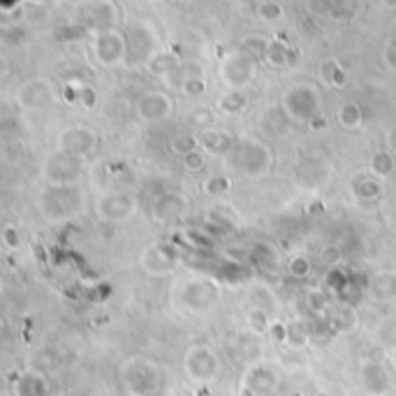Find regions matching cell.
Returning a JSON list of instances; mask_svg holds the SVG:
<instances>
[{
	"label": "cell",
	"mask_w": 396,
	"mask_h": 396,
	"mask_svg": "<svg viewBox=\"0 0 396 396\" xmlns=\"http://www.w3.org/2000/svg\"><path fill=\"white\" fill-rule=\"evenodd\" d=\"M97 149H100V135L90 125L75 123L63 127L56 135V151L70 153L84 162L90 160L97 153Z\"/></svg>",
	"instance_id": "cell-6"
},
{
	"label": "cell",
	"mask_w": 396,
	"mask_h": 396,
	"mask_svg": "<svg viewBox=\"0 0 396 396\" xmlns=\"http://www.w3.org/2000/svg\"><path fill=\"white\" fill-rule=\"evenodd\" d=\"M255 14H258L262 21L273 23V21H280V19H283L285 12H283V5L273 3V0H264V3H260V5H258Z\"/></svg>",
	"instance_id": "cell-36"
},
{
	"label": "cell",
	"mask_w": 396,
	"mask_h": 396,
	"mask_svg": "<svg viewBox=\"0 0 396 396\" xmlns=\"http://www.w3.org/2000/svg\"><path fill=\"white\" fill-rule=\"evenodd\" d=\"M248 392H253V396H271L278 389V375L273 373V369L264 367V364H258L243 378V385Z\"/></svg>",
	"instance_id": "cell-19"
},
{
	"label": "cell",
	"mask_w": 396,
	"mask_h": 396,
	"mask_svg": "<svg viewBox=\"0 0 396 396\" xmlns=\"http://www.w3.org/2000/svg\"><path fill=\"white\" fill-rule=\"evenodd\" d=\"M179 90L188 97H202L206 93V79L202 75H197V72L186 75V79L179 82Z\"/></svg>",
	"instance_id": "cell-33"
},
{
	"label": "cell",
	"mask_w": 396,
	"mask_h": 396,
	"mask_svg": "<svg viewBox=\"0 0 396 396\" xmlns=\"http://www.w3.org/2000/svg\"><path fill=\"white\" fill-rule=\"evenodd\" d=\"M146 70L156 77H164L167 79L169 75H174L179 70V58L169 51H156L153 56L146 60Z\"/></svg>",
	"instance_id": "cell-24"
},
{
	"label": "cell",
	"mask_w": 396,
	"mask_h": 396,
	"mask_svg": "<svg viewBox=\"0 0 396 396\" xmlns=\"http://www.w3.org/2000/svg\"><path fill=\"white\" fill-rule=\"evenodd\" d=\"M290 45H285L283 40H269V47H267L264 60L271 65V68H288V56H290Z\"/></svg>",
	"instance_id": "cell-28"
},
{
	"label": "cell",
	"mask_w": 396,
	"mask_h": 396,
	"mask_svg": "<svg viewBox=\"0 0 396 396\" xmlns=\"http://www.w3.org/2000/svg\"><path fill=\"white\" fill-rule=\"evenodd\" d=\"M362 107L357 105V102H343V105L338 107V114H336V121L338 125L343 127V130H357L359 125H362Z\"/></svg>",
	"instance_id": "cell-25"
},
{
	"label": "cell",
	"mask_w": 396,
	"mask_h": 396,
	"mask_svg": "<svg viewBox=\"0 0 396 396\" xmlns=\"http://www.w3.org/2000/svg\"><path fill=\"white\" fill-rule=\"evenodd\" d=\"M125 392L130 396H151L160 385V371L153 362L146 359H130L121 369Z\"/></svg>",
	"instance_id": "cell-8"
},
{
	"label": "cell",
	"mask_w": 396,
	"mask_h": 396,
	"mask_svg": "<svg viewBox=\"0 0 396 396\" xmlns=\"http://www.w3.org/2000/svg\"><path fill=\"white\" fill-rule=\"evenodd\" d=\"M271 322H273V320H269V315H267L264 308H253L251 313H248V318H246L248 329H251V332H255V334L269 332Z\"/></svg>",
	"instance_id": "cell-35"
},
{
	"label": "cell",
	"mask_w": 396,
	"mask_h": 396,
	"mask_svg": "<svg viewBox=\"0 0 396 396\" xmlns=\"http://www.w3.org/2000/svg\"><path fill=\"white\" fill-rule=\"evenodd\" d=\"M334 0H308V12L315 16H332Z\"/></svg>",
	"instance_id": "cell-43"
},
{
	"label": "cell",
	"mask_w": 396,
	"mask_h": 396,
	"mask_svg": "<svg viewBox=\"0 0 396 396\" xmlns=\"http://www.w3.org/2000/svg\"><path fill=\"white\" fill-rule=\"evenodd\" d=\"M306 306L313 310V313H325L329 308V295L322 288H313L308 290L306 295Z\"/></svg>",
	"instance_id": "cell-38"
},
{
	"label": "cell",
	"mask_w": 396,
	"mask_h": 396,
	"mask_svg": "<svg viewBox=\"0 0 396 396\" xmlns=\"http://www.w3.org/2000/svg\"><path fill=\"white\" fill-rule=\"evenodd\" d=\"M3 246L8 248V251H19V246H21L19 227H14V225H5L3 227Z\"/></svg>",
	"instance_id": "cell-42"
},
{
	"label": "cell",
	"mask_w": 396,
	"mask_h": 396,
	"mask_svg": "<svg viewBox=\"0 0 396 396\" xmlns=\"http://www.w3.org/2000/svg\"><path fill=\"white\" fill-rule=\"evenodd\" d=\"M385 142H387V151H392V153L396 156V123H392L387 127Z\"/></svg>",
	"instance_id": "cell-47"
},
{
	"label": "cell",
	"mask_w": 396,
	"mask_h": 396,
	"mask_svg": "<svg viewBox=\"0 0 396 396\" xmlns=\"http://www.w3.org/2000/svg\"><path fill=\"white\" fill-rule=\"evenodd\" d=\"M174 112V100L164 90H149L137 100L135 114L142 123H160L167 121Z\"/></svg>",
	"instance_id": "cell-14"
},
{
	"label": "cell",
	"mask_w": 396,
	"mask_h": 396,
	"mask_svg": "<svg viewBox=\"0 0 396 396\" xmlns=\"http://www.w3.org/2000/svg\"><path fill=\"white\" fill-rule=\"evenodd\" d=\"M355 0H334V10H332V19H338V21H345V19H352L355 16Z\"/></svg>",
	"instance_id": "cell-41"
},
{
	"label": "cell",
	"mask_w": 396,
	"mask_h": 396,
	"mask_svg": "<svg viewBox=\"0 0 396 396\" xmlns=\"http://www.w3.org/2000/svg\"><path fill=\"white\" fill-rule=\"evenodd\" d=\"M127 47H130V53H139V60H144L146 65V60L156 53V38L151 33V28L142 21L132 23L130 33H127Z\"/></svg>",
	"instance_id": "cell-20"
},
{
	"label": "cell",
	"mask_w": 396,
	"mask_h": 396,
	"mask_svg": "<svg viewBox=\"0 0 396 396\" xmlns=\"http://www.w3.org/2000/svg\"><path fill=\"white\" fill-rule=\"evenodd\" d=\"M139 209V199L125 190H109L95 199V216L100 223H125Z\"/></svg>",
	"instance_id": "cell-9"
},
{
	"label": "cell",
	"mask_w": 396,
	"mask_h": 396,
	"mask_svg": "<svg viewBox=\"0 0 396 396\" xmlns=\"http://www.w3.org/2000/svg\"><path fill=\"white\" fill-rule=\"evenodd\" d=\"M246 107H248L246 90L225 88L216 97V114H221V116H239V114L246 112Z\"/></svg>",
	"instance_id": "cell-21"
},
{
	"label": "cell",
	"mask_w": 396,
	"mask_h": 396,
	"mask_svg": "<svg viewBox=\"0 0 396 396\" xmlns=\"http://www.w3.org/2000/svg\"><path fill=\"white\" fill-rule=\"evenodd\" d=\"M35 204H38V211L47 221L63 223L84 213V209H86V190L79 184H47L38 193Z\"/></svg>",
	"instance_id": "cell-1"
},
{
	"label": "cell",
	"mask_w": 396,
	"mask_h": 396,
	"mask_svg": "<svg viewBox=\"0 0 396 396\" xmlns=\"http://www.w3.org/2000/svg\"><path fill=\"white\" fill-rule=\"evenodd\" d=\"M320 79L332 88H341L345 84V70L341 68L338 60L327 58L325 63L320 65Z\"/></svg>",
	"instance_id": "cell-27"
},
{
	"label": "cell",
	"mask_w": 396,
	"mask_h": 396,
	"mask_svg": "<svg viewBox=\"0 0 396 396\" xmlns=\"http://www.w3.org/2000/svg\"><path fill=\"white\" fill-rule=\"evenodd\" d=\"M195 137H197V146L202 151H206L209 156H223L227 158L230 151L234 149L236 144V137L232 135L230 130H223V127H202V130L195 132Z\"/></svg>",
	"instance_id": "cell-15"
},
{
	"label": "cell",
	"mask_w": 396,
	"mask_h": 396,
	"mask_svg": "<svg viewBox=\"0 0 396 396\" xmlns=\"http://www.w3.org/2000/svg\"><path fill=\"white\" fill-rule=\"evenodd\" d=\"M280 107L285 109L292 123L313 125V121H318L322 112V95L313 84H295V86L285 90Z\"/></svg>",
	"instance_id": "cell-3"
},
{
	"label": "cell",
	"mask_w": 396,
	"mask_h": 396,
	"mask_svg": "<svg viewBox=\"0 0 396 396\" xmlns=\"http://www.w3.org/2000/svg\"><path fill=\"white\" fill-rule=\"evenodd\" d=\"M362 380L369 396H387L392 389V378L387 373V367L380 359H369L362 369Z\"/></svg>",
	"instance_id": "cell-18"
},
{
	"label": "cell",
	"mask_w": 396,
	"mask_h": 396,
	"mask_svg": "<svg viewBox=\"0 0 396 396\" xmlns=\"http://www.w3.org/2000/svg\"><path fill=\"white\" fill-rule=\"evenodd\" d=\"M206 216H209L211 223L221 225V227H239V223H241L239 211H236L232 204L225 202V199H213V204L209 206Z\"/></svg>",
	"instance_id": "cell-23"
},
{
	"label": "cell",
	"mask_w": 396,
	"mask_h": 396,
	"mask_svg": "<svg viewBox=\"0 0 396 396\" xmlns=\"http://www.w3.org/2000/svg\"><path fill=\"white\" fill-rule=\"evenodd\" d=\"M258 70L260 60L236 49V51H230L227 56H223L221 65H218V79H221L225 88L246 90L258 79Z\"/></svg>",
	"instance_id": "cell-4"
},
{
	"label": "cell",
	"mask_w": 396,
	"mask_h": 396,
	"mask_svg": "<svg viewBox=\"0 0 396 396\" xmlns=\"http://www.w3.org/2000/svg\"><path fill=\"white\" fill-rule=\"evenodd\" d=\"M382 5H385L387 10H396V0H380Z\"/></svg>",
	"instance_id": "cell-49"
},
{
	"label": "cell",
	"mask_w": 396,
	"mask_h": 396,
	"mask_svg": "<svg viewBox=\"0 0 396 396\" xmlns=\"http://www.w3.org/2000/svg\"><path fill=\"white\" fill-rule=\"evenodd\" d=\"M269 334L276 343H285V341H288V325H285V322H271Z\"/></svg>",
	"instance_id": "cell-46"
},
{
	"label": "cell",
	"mask_w": 396,
	"mask_h": 396,
	"mask_svg": "<svg viewBox=\"0 0 396 396\" xmlns=\"http://www.w3.org/2000/svg\"><path fill=\"white\" fill-rule=\"evenodd\" d=\"M267 47H269V40L260 38V35H251V38L241 40V45H239V49H241V51L251 53V56H255L258 60H260V58H264V53H267Z\"/></svg>",
	"instance_id": "cell-37"
},
{
	"label": "cell",
	"mask_w": 396,
	"mask_h": 396,
	"mask_svg": "<svg viewBox=\"0 0 396 396\" xmlns=\"http://www.w3.org/2000/svg\"><path fill=\"white\" fill-rule=\"evenodd\" d=\"M313 396H334L332 392H327V389H318V392H315Z\"/></svg>",
	"instance_id": "cell-50"
},
{
	"label": "cell",
	"mask_w": 396,
	"mask_h": 396,
	"mask_svg": "<svg viewBox=\"0 0 396 396\" xmlns=\"http://www.w3.org/2000/svg\"><path fill=\"white\" fill-rule=\"evenodd\" d=\"M90 51L102 68H116L125 63L130 56V47H127V35H123L116 28L95 30L93 42H90Z\"/></svg>",
	"instance_id": "cell-7"
},
{
	"label": "cell",
	"mask_w": 396,
	"mask_h": 396,
	"mask_svg": "<svg viewBox=\"0 0 396 396\" xmlns=\"http://www.w3.org/2000/svg\"><path fill=\"white\" fill-rule=\"evenodd\" d=\"M193 125L197 127V130H202V127H211L213 121H216V116H213V112H209V109H197V112L193 114Z\"/></svg>",
	"instance_id": "cell-44"
},
{
	"label": "cell",
	"mask_w": 396,
	"mask_h": 396,
	"mask_svg": "<svg viewBox=\"0 0 396 396\" xmlns=\"http://www.w3.org/2000/svg\"><path fill=\"white\" fill-rule=\"evenodd\" d=\"M139 267L146 276H167L179 267V253L167 243H151L139 255Z\"/></svg>",
	"instance_id": "cell-13"
},
{
	"label": "cell",
	"mask_w": 396,
	"mask_h": 396,
	"mask_svg": "<svg viewBox=\"0 0 396 396\" xmlns=\"http://www.w3.org/2000/svg\"><path fill=\"white\" fill-rule=\"evenodd\" d=\"M299 60H301V51H299V49L292 47V49H290V56H288V68H295V65L299 63Z\"/></svg>",
	"instance_id": "cell-48"
},
{
	"label": "cell",
	"mask_w": 396,
	"mask_h": 396,
	"mask_svg": "<svg viewBox=\"0 0 396 396\" xmlns=\"http://www.w3.org/2000/svg\"><path fill=\"white\" fill-rule=\"evenodd\" d=\"M341 260H343V251H341V246L336 243H327V246H322L320 251V262L329 269H334V267L341 264Z\"/></svg>",
	"instance_id": "cell-39"
},
{
	"label": "cell",
	"mask_w": 396,
	"mask_h": 396,
	"mask_svg": "<svg viewBox=\"0 0 396 396\" xmlns=\"http://www.w3.org/2000/svg\"><path fill=\"white\" fill-rule=\"evenodd\" d=\"M373 292L380 299H396V271H382L373 278Z\"/></svg>",
	"instance_id": "cell-29"
},
{
	"label": "cell",
	"mask_w": 396,
	"mask_h": 396,
	"mask_svg": "<svg viewBox=\"0 0 396 396\" xmlns=\"http://www.w3.org/2000/svg\"><path fill=\"white\" fill-rule=\"evenodd\" d=\"M308 341H310L308 327L304 325L301 320L290 322V325H288V341H285V343H288L290 348H295V350H301V348H306V345H308Z\"/></svg>",
	"instance_id": "cell-31"
},
{
	"label": "cell",
	"mask_w": 396,
	"mask_h": 396,
	"mask_svg": "<svg viewBox=\"0 0 396 396\" xmlns=\"http://www.w3.org/2000/svg\"><path fill=\"white\" fill-rule=\"evenodd\" d=\"M181 164H184L186 172L199 174V172H204L206 164H209V153H206V151H202V149L197 146V149L188 151V153L181 158Z\"/></svg>",
	"instance_id": "cell-32"
},
{
	"label": "cell",
	"mask_w": 396,
	"mask_h": 396,
	"mask_svg": "<svg viewBox=\"0 0 396 396\" xmlns=\"http://www.w3.org/2000/svg\"><path fill=\"white\" fill-rule=\"evenodd\" d=\"M382 60H385L387 68L396 75V38H392V40L387 42L385 51H382Z\"/></svg>",
	"instance_id": "cell-45"
},
{
	"label": "cell",
	"mask_w": 396,
	"mask_h": 396,
	"mask_svg": "<svg viewBox=\"0 0 396 396\" xmlns=\"http://www.w3.org/2000/svg\"><path fill=\"white\" fill-rule=\"evenodd\" d=\"M369 169L375 176H380V179H387V176H392V172H394V156L389 153V151H385V149L375 151V153L371 156Z\"/></svg>",
	"instance_id": "cell-30"
},
{
	"label": "cell",
	"mask_w": 396,
	"mask_h": 396,
	"mask_svg": "<svg viewBox=\"0 0 396 396\" xmlns=\"http://www.w3.org/2000/svg\"><path fill=\"white\" fill-rule=\"evenodd\" d=\"M84 172V160L79 158L63 153V151H56V153L47 156L45 164H42V179L47 184H77L82 179Z\"/></svg>",
	"instance_id": "cell-11"
},
{
	"label": "cell",
	"mask_w": 396,
	"mask_h": 396,
	"mask_svg": "<svg viewBox=\"0 0 396 396\" xmlns=\"http://www.w3.org/2000/svg\"><path fill=\"white\" fill-rule=\"evenodd\" d=\"M169 149H172V153L184 158L188 151L197 149V137H195V135H179V137L172 139V146H169Z\"/></svg>",
	"instance_id": "cell-40"
},
{
	"label": "cell",
	"mask_w": 396,
	"mask_h": 396,
	"mask_svg": "<svg viewBox=\"0 0 396 396\" xmlns=\"http://www.w3.org/2000/svg\"><path fill=\"white\" fill-rule=\"evenodd\" d=\"M221 362L209 345H190L184 355V373L195 385H209L216 380Z\"/></svg>",
	"instance_id": "cell-10"
},
{
	"label": "cell",
	"mask_w": 396,
	"mask_h": 396,
	"mask_svg": "<svg viewBox=\"0 0 396 396\" xmlns=\"http://www.w3.org/2000/svg\"><path fill=\"white\" fill-rule=\"evenodd\" d=\"M385 179H380V176H375L371 169L367 172H357L355 176L350 179V193L352 197L357 199V202H378V199L382 197V193H385V184H382Z\"/></svg>",
	"instance_id": "cell-17"
},
{
	"label": "cell",
	"mask_w": 396,
	"mask_h": 396,
	"mask_svg": "<svg viewBox=\"0 0 396 396\" xmlns=\"http://www.w3.org/2000/svg\"><path fill=\"white\" fill-rule=\"evenodd\" d=\"M218 297H221V288L216 280L211 278H188L186 283H181L176 288L174 299L181 308L188 313H204L211 306H216Z\"/></svg>",
	"instance_id": "cell-5"
},
{
	"label": "cell",
	"mask_w": 396,
	"mask_h": 396,
	"mask_svg": "<svg viewBox=\"0 0 396 396\" xmlns=\"http://www.w3.org/2000/svg\"><path fill=\"white\" fill-rule=\"evenodd\" d=\"M288 271H290V276H292V278H297V280L308 278V276H310V271H313V262H310L308 255L295 253V255H292V258H290V262H288Z\"/></svg>",
	"instance_id": "cell-34"
},
{
	"label": "cell",
	"mask_w": 396,
	"mask_h": 396,
	"mask_svg": "<svg viewBox=\"0 0 396 396\" xmlns=\"http://www.w3.org/2000/svg\"><path fill=\"white\" fill-rule=\"evenodd\" d=\"M186 211H188V199L179 193H164L156 199L153 206H151V216L160 225L181 221V218L186 216Z\"/></svg>",
	"instance_id": "cell-16"
},
{
	"label": "cell",
	"mask_w": 396,
	"mask_h": 396,
	"mask_svg": "<svg viewBox=\"0 0 396 396\" xmlns=\"http://www.w3.org/2000/svg\"><path fill=\"white\" fill-rule=\"evenodd\" d=\"M14 100L23 112H40V109H47L56 100V88H53V84L49 79L35 77L21 84Z\"/></svg>",
	"instance_id": "cell-12"
},
{
	"label": "cell",
	"mask_w": 396,
	"mask_h": 396,
	"mask_svg": "<svg viewBox=\"0 0 396 396\" xmlns=\"http://www.w3.org/2000/svg\"><path fill=\"white\" fill-rule=\"evenodd\" d=\"M14 394L16 396H49V382L45 375L38 373V371H28V373L19 375V380L14 382Z\"/></svg>",
	"instance_id": "cell-22"
},
{
	"label": "cell",
	"mask_w": 396,
	"mask_h": 396,
	"mask_svg": "<svg viewBox=\"0 0 396 396\" xmlns=\"http://www.w3.org/2000/svg\"><path fill=\"white\" fill-rule=\"evenodd\" d=\"M227 162L232 164L239 174L248 176V179H260L271 172L273 153L267 144H262L255 137H241L236 139L234 149L230 151Z\"/></svg>",
	"instance_id": "cell-2"
},
{
	"label": "cell",
	"mask_w": 396,
	"mask_h": 396,
	"mask_svg": "<svg viewBox=\"0 0 396 396\" xmlns=\"http://www.w3.org/2000/svg\"><path fill=\"white\" fill-rule=\"evenodd\" d=\"M202 190L206 197H211V199H225L230 195V190H232V181H230V176H225V174H213L204 181Z\"/></svg>",
	"instance_id": "cell-26"
}]
</instances>
